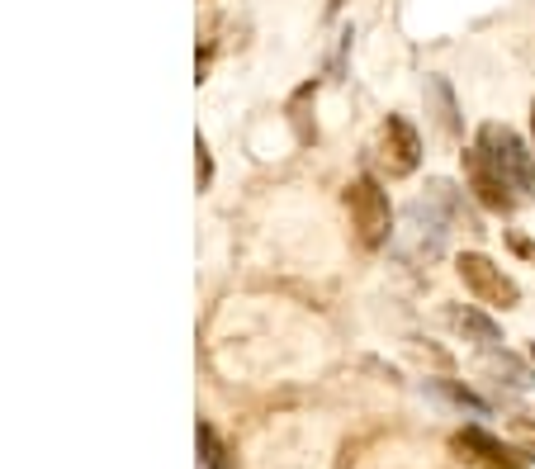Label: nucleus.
<instances>
[{"instance_id": "nucleus-1", "label": "nucleus", "mask_w": 535, "mask_h": 469, "mask_svg": "<svg viewBox=\"0 0 535 469\" xmlns=\"http://www.w3.org/2000/svg\"><path fill=\"white\" fill-rule=\"evenodd\" d=\"M346 199V214H351V228H356V242L365 252H379L393 233V209H389V195L379 190L375 176H356V181L341 190Z\"/></svg>"}, {"instance_id": "nucleus-2", "label": "nucleus", "mask_w": 535, "mask_h": 469, "mask_svg": "<svg viewBox=\"0 0 535 469\" xmlns=\"http://www.w3.org/2000/svg\"><path fill=\"white\" fill-rule=\"evenodd\" d=\"M483 152V162L498 171L502 181L512 185L517 195H526V190H535V147H526L512 133L507 124H483L479 128V143H474Z\"/></svg>"}, {"instance_id": "nucleus-3", "label": "nucleus", "mask_w": 535, "mask_h": 469, "mask_svg": "<svg viewBox=\"0 0 535 469\" xmlns=\"http://www.w3.org/2000/svg\"><path fill=\"white\" fill-rule=\"evenodd\" d=\"M455 275H460V285L479 299L483 308H517L521 304V289L517 280L502 271L493 256H483V252H464L460 261H455Z\"/></svg>"}, {"instance_id": "nucleus-4", "label": "nucleus", "mask_w": 535, "mask_h": 469, "mask_svg": "<svg viewBox=\"0 0 535 469\" xmlns=\"http://www.w3.org/2000/svg\"><path fill=\"white\" fill-rule=\"evenodd\" d=\"M375 152H379V166H384L389 176H412V171L422 166V138H417V128H412L403 114H389V119L379 124Z\"/></svg>"}, {"instance_id": "nucleus-5", "label": "nucleus", "mask_w": 535, "mask_h": 469, "mask_svg": "<svg viewBox=\"0 0 535 469\" xmlns=\"http://www.w3.org/2000/svg\"><path fill=\"white\" fill-rule=\"evenodd\" d=\"M464 176H469V190H474V199H479L483 209H493V214H507V209L517 204V190L502 181L493 166L483 162L479 147H469V152H464Z\"/></svg>"}, {"instance_id": "nucleus-6", "label": "nucleus", "mask_w": 535, "mask_h": 469, "mask_svg": "<svg viewBox=\"0 0 535 469\" xmlns=\"http://www.w3.org/2000/svg\"><path fill=\"white\" fill-rule=\"evenodd\" d=\"M446 318H450V327H460L464 337H474V342L488 346V351H498V346H502L498 323H493V318H483L479 308H450Z\"/></svg>"}, {"instance_id": "nucleus-7", "label": "nucleus", "mask_w": 535, "mask_h": 469, "mask_svg": "<svg viewBox=\"0 0 535 469\" xmlns=\"http://www.w3.org/2000/svg\"><path fill=\"white\" fill-rule=\"evenodd\" d=\"M195 166H199V190H204V185H209V176H214V166H209V147H204V138H199L195 143Z\"/></svg>"}, {"instance_id": "nucleus-8", "label": "nucleus", "mask_w": 535, "mask_h": 469, "mask_svg": "<svg viewBox=\"0 0 535 469\" xmlns=\"http://www.w3.org/2000/svg\"><path fill=\"white\" fill-rule=\"evenodd\" d=\"M507 242H512V252L526 256V261H535V242L526 233H507Z\"/></svg>"}, {"instance_id": "nucleus-9", "label": "nucleus", "mask_w": 535, "mask_h": 469, "mask_svg": "<svg viewBox=\"0 0 535 469\" xmlns=\"http://www.w3.org/2000/svg\"><path fill=\"white\" fill-rule=\"evenodd\" d=\"M341 10V0H327V15H337Z\"/></svg>"}, {"instance_id": "nucleus-10", "label": "nucleus", "mask_w": 535, "mask_h": 469, "mask_svg": "<svg viewBox=\"0 0 535 469\" xmlns=\"http://www.w3.org/2000/svg\"><path fill=\"white\" fill-rule=\"evenodd\" d=\"M531 133H535V100H531Z\"/></svg>"}]
</instances>
